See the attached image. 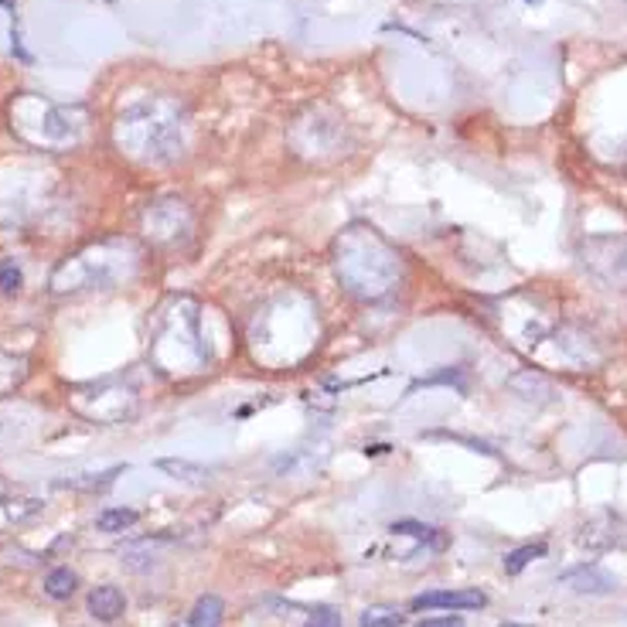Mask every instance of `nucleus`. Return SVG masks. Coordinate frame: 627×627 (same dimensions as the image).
<instances>
[{"label":"nucleus","instance_id":"obj_14","mask_svg":"<svg viewBox=\"0 0 627 627\" xmlns=\"http://www.w3.org/2000/svg\"><path fill=\"white\" fill-rule=\"evenodd\" d=\"M171 627H194V624H191L188 617H185V621H177V624H171Z\"/></svg>","mask_w":627,"mask_h":627},{"label":"nucleus","instance_id":"obj_16","mask_svg":"<svg viewBox=\"0 0 627 627\" xmlns=\"http://www.w3.org/2000/svg\"><path fill=\"white\" fill-rule=\"evenodd\" d=\"M529 4H542V0H529Z\"/></svg>","mask_w":627,"mask_h":627},{"label":"nucleus","instance_id":"obj_15","mask_svg":"<svg viewBox=\"0 0 627 627\" xmlns=\"http://www.w3.org/2000/svg\"><path fill=\"white\" fill-rule=\"evenodd\" d=\"M501 627H532V624H515V621H505Z\"/></svg>","mask_w":627,"mask_h":627},{"label":"nucleus","instance_id":"obj_4","mask_svg":"<svg viewBox=\"0 0 627 627\" xmlns=\"http://www.w3.org/2000/svg\"><path fill=\"white\" fill-rule=\"evenodd\" d=\"M157 471L177 477V481H185V484H205L211 474L209 467L191 464V460H185V457H161V460H157Z\"/></svg>","mask_w":627,"mask_h":627},{"label":"nucleus","instance_id":"obj_3","mask_svg":"<svg viewBox=\"0 0 627 627\" xmlns=\"http://www.w3.org/2000/svg\"><path fill=\"white\" fill-rule=\"evenodd\" d=\"M89 614H93L95 621H116V617H123V610H127V597H123V590L120 587H110V583H103V587H95L89 593Z\"/></svg>","mask_w":627,"mask_h":627},{"label":"nucleus","instance_id":"obj_11","mask_svg":"<svg viewBox=\"0 0 627 627\" xmlns=\"http://www.w3.org/2000/svg\"><path fill=\"white\" fill-rule=\"evenodd\" d=\"M21 284H24V273H21V267L14 263V260H4L0 263V293H18Z\"/></svg>","mask_w":627,"mask_h":627},{"label":"nucleus","instance_id":"obj_1","mask_svg":"<svg viewBox=\"0 0 627 627\" xmlns=\"http://www.w3.org/2000/svg\"><path fill=\"white\" fill-rule=\"evenodd\" d=\"M488 597L481 590H433L413 597V610H481Z\"/></svg>","mask_w":627,"mask_h":627},{"label":"nucleus","instance_id":"obj_6","mask_svg":"<svg viewBox=\"0 0 627 627\" xmlns=\"http://www.w3.org/2000/svg\"><path fill=\"white\" fill-rule=\"evenodd\" d=\"M136 518H140V515H136L134 508H103V512L95 515V529L106 535H120V532H127V529H134Z\"/></svg>","mask_w":627,"mask_h":627},{"label":"nucleus","instance_id":"obj_7","mask_svg":"<svg viewBox=\"0 0 627 627\" xmlns=\"http://www.w3.org/2000/svg\"><path fill=\"white\" fill-rule=\"evenodd\" d=\"M78 587V576L69 566H55V570L45 576V593L52 597V600H69Z\"/></svg>","mask_w":627,"mask_h":627},{"label":"nucleus","instance_id":"obj_9","mask_svg":"<svg viewBox=\"0 0 627 627\" xmlns=\"http://www.w3.org/2000/svg\"><path fill=\"white\" fill-rule=\"evenodd\" d=\"M402 624V614L389 604H375V607L361 610L359 627H400Z\"/></svg>","mask_w":627,"mask_h":627},{"label":"nucleus","instance_id":"obj_2","mask_svg":"<svg viewBox=\"0 0 627 627\" xmlns=\"http://www.w3.org/2000/svg\"><path fill=\"white\" fill-rule=\"evenodd\" d=\"M559 583L573 593H614L617 590V576L607 570H600V566H576V570L563 573L559 576Z\"/></svg>","mask_w":627,"mask_h":627},{"label":"nucleus","instance_id":"obj_8","mask_svg":"<svg viewBox=\"0 0 627 627\" xmlns=\"http://www.w3.org/2000/svg\"><path fill=\"white\" fill-rule=\"evenodd\" d=\"M542 556H546V546H542V542H535V546H518V549H512L505 556V573H508V576H518L529 563L542 559Z\"/></svg>","mask_w":627,"mask_h":627},{"label":"nucleus","instance_id":"obj_10","mask_svg":"<svg viewBox=\"0 0 627 627\" xmlns=\"http://www.w3.org/2000/svg\"><path fill=\"white\" fill-rule=\"evenodd\" d=\"M396 535H413L419 542H433V546H443V532L433 529V525H419V522H396L392 525Z\"/></svg>","mask_w":627,"mask_h":627},{"label":"nucleus","instance_id":"obj_13","mask_svg":"<svg viewBox=\"0 0 627 627\" xmlns=\"http://www.w3.org/2000/svg\"><path fill=\"white\" fill-rule=\"evenodd\" d=\"M464 624V621H460V617H450V614H447V617H426V621H419L417 627H460Z\"/></svg>","mask_w":627,"mask_h":627},{"label":"nucleus","instance_id":"obj_5","mask_svg":"<svg viewBox=\"0 0 627 627\" xmlns=\"http://www.w3.org/2000/svg\"><path fill=\"white\" fill-rule=\"evenodd\" d=\"M188 621L194 627H222V621H226V604H222V597H215V593L198 597L188 614Z\"/></svg>","mask_w":627,"mask_h":627},{"label":"nucleus","instance_id":"obj_12","mask_svg":"<svg viewBox=\"0 0 627 627\" xmlns=\"http://www.w3.org/2000/svg\"><path fill=\"white\" fill-rule=\"evenodd\" d=\"M304 627H344V617H342V610H334V607H314L310 610V617H307V624Z\"/></svg>","mask_w":627,"mask_h":627}]
</instances>
